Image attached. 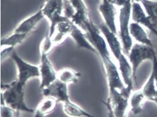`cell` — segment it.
Returning <instances> with one entry per match:
<instances>
[{
    "label": "cell",
    "instance_id": "12",
    "mask_svg": "<svg viewBox=\"0 0 157 117\" xmlns=\"http://www.w3.org/2000/svg\"><path fill=\"white\" fill-rule=\"evenodd\" d=\"M68 37L74 40L79 49H83L97 54L96 49L86 37L85 32L74 23L69 31Z\"/></svg>",
    "mask_w": 157,
    "mask_h": 117
},
{
    "label": "cell",
    "instance_id": "28",
    "mask_svg": "<svg viewBox=\"0 0 157 117\" xmlns=\"http://www.w3.org/2000/svg\"><path fill=\"white\" fill-rule=\"evenodd\" d=\"M108 1H110V2H112V3H113V2H114V1H115V0H108Z\"/></svg>",
    "mask_w": 157,
    "mask_h": 117
},
{
    "label": "cell",
    "instance_id": "22",
    "mask_svg": "<svg viewBox=\"0 0 157 117\" xmlns=\"http://www.w3.org/2000/svg\"><path fill=\"white\" fill-rule=\"evenodd\" d=\"M140 2L151 23L157 29V1L142 0Z\"/></svg>",
    "mask_w": 157,
    "mask_h": 117
},
{
    "label": "cell",
    "instance_id": "11",
    "mask_svg": "<svg viewBox=\"0 0 157 117\" xmlns=\"http://www.w3.org/2000/svg\"><path fill=\"white\" fill-rule=\"evenodd\" d=\"M68 1L75 12L70 20L82 29L85 24L91 18L88 7L83 0H68Z\"/></svg>",
    "mask_w": 157,
    "mask_h": 117
},
{
    "label": "cell",
    "instance_id": "10",
    "mask_svg": "<svg viewBox=\"0 0 157 117\" xmlns=\"http://www.w3.org/2000/svg\"><path fill=\"white\" fill-rule=\"evenodd\" d=\"M131 19L134 22L144 26L157 36V29L151 23L140 2L132 1Z\"/></svg>",
    "mask_w": 157,
    "mask_h": 117
},
{
    "label": "cell",
    "instance_id": "29",
    "mask_svg": "<svg viewBox=\"0 0 157 117\" xmlns=\"http://www.w3.org/2000/svg\"></svg>",
    "mask_w": 157,
    "mask_h": 117
},
{
    "label": "cell",
    "instance_id": "13",
    "mask_svg": "<svg viewBox=\"0 0 157 117\" xmlns=\"http://www.w3.org/2000/svg\"><path fill=\"white\" fill-rule=\"evenodd\" d=\"M118 69L125 86L133 90V74L132 69L129 60L123 53L117 60Z\"/></svg>",
    "mask_w": 157,
    "mask_h": 117
},
{
    "label": "cell",
    "instance_id": "4",
    "mask_svg": "<svg viewBox=\"0 0 157 117\" xmlns=\"http://www.w3.org/2000/svg\"><path fill=\"white\" fill-rule=\"evenodd\" d=\"M130 98L125 96L117 90H109V97L105 102L108 117H127Z\"/></svg>",
    "mask_w": 157,
    "mask_h": 117
},
{
    "label": "cell",
    "instance_id": "5",
    "mask_svg": "<svg viewBox=\"0 0 157 117\" xmlns=\"http://www.w3.org/2000/svg\"><path fill=\"white\" fill-rule=\"evenodd\" d=\"M10 57L17 67V81L22 86L25 87L26 83L30 79L40 77L39 66L27 62L14 50Z\"/></svg>",
    "mask_w": 157,
    "mask_h": 117
},
{
    "label": "cell",
    "instance_id": "27",
    "mask_svg": "<svg viewBox=\"0 0 157 117\" xmlns=\"http://www.w3.org/2000/svg\"><path fill=\"white\" fill-rule=\"evenodd\" d=\"M132 2H140L142 0H131Z\"/></svg>",
    "mask_w": 157,
    "mask_h": 117
},
{
    "label": "cell",
    "instance_id": "16",
    "mask_svg": "<svg viewBox=\"0 0 157 117\" xmlns=\"http://www.w3.org/2000/svg\"><path fill=\"white\" fill-rule=\"evenodd\" d=\"M58 102L52 97H45L37 105L34 112V117H45L53 112Z\"/></svg>",
    "mask_w": 157,
    "mask_h": 117
},
{
    "label": "cell",
    "instance_id": "19",
    "mask_svg": "<svg viewBox=\"0 0 157 117\" xmlns=\"http://www.w3.org/2000/svg\"><path fill=\"white\" fill-rule=\"evenodd\" d=\"M81 76L80 72L71 68H63L57 72V79L69 85L76 83Z\"/></svg>",
    "mask_w": 157,
    "mask_h": 117
},
{
    "label": "cell",
    "instance_id": "6",
    "mask_svg": "<svg viewBox=\"0 0 157 117\" xmlns=\"http://www.w3.org/2000/svg\"><path fill=\"white\" fill-rule=\"evenodd\" d=\"M40 89L41 90L57 79V72L48 57L49 54L43 52H40Z\"/></svg>",
    "mask_w": 157,
    "mask_h": 117
},
{
    "label": "cell",
    "instance_id": "14",
    "mask_svg": "<svg viewBox=\"0 0 157 117\" xmlns=\"http://www.w3.org/2000/svg\"><path fill=\"white\" fill-rule=\"evenodd\" d=\"M44 17V16L40 8L36 13L23 20L16 27L13 32L29 35Z\"/></svg>",
    "mask_w": 157,
    "mask_h": 117
},
{
    "label": "cell",
    "instance_id": "20",
    "mask_svg": "<svg viewBox=\"0 0 157 117\" xmlns=\"http://www.w3.org/2000/svg\"><path fill=\"white\" fill-rule=\"evenodd\" d=\"M29 35L25 34H21L14 32L10 35L2 37L1 39V46L4 47H11L15 48L17 46L21 44L28 37Z\"/></svg>",
    "mask_w": 157,
    "mask_h": 117
},
{
    "label": "cell",
    "instance_id": "25",
    "mask_svg": "<svg viewBox=\"0 0 157 117\" xmlns=\"http://www.w3.org/2000/svg\"><path fill=\"white\" fill-rule=\"evenodd\" d=\"M152 69L155 72V79H156V87H157V94L152 102L155 103L157 105V55L155 56L154 60L152 61Z\"/></svg>",
    "mask_w": 157,
    "mask_h": 117
},
{
    "label": "cell",
    "instance_id": "18",
    "mask_svg": "<svg viewBox=\"0 0 157 117\" xmlns=\"http://www.w3.org/2000/svg\"><path fill=\"white\" fill-rule=\"evenodd\" d=\"M145 99L142 90L132 93L129 99V105L131 108V112L134 115H139L142 112Z\"/></svg>",
    "mask_w": 157,
    "mask_h": 117
},
{
    "label": "cell",
    "instance_id": "9",
    "mask_svg": "<svg viewBox=\"0 0 157 117\" xmlns=\"http://www.w3.org/2000/svg\"><path fill=\"white\" fill-rule=\"evenodd\" d=\"M98 27L105 38L110 52L112 53L113 57L117 60L121 55L124 53L121 42L118 38L117 34L111 31L105 25V23L100 24L98 25Z\"/></svg>",
    "mask_w": 157,
    "mask_h": 117
},
{
    "label": "cell",
    "instance_id": "24",
    "mask_svg": "<svg viewBox=\"0 0 157 117\" xmlns=\"http://www.w3.org/2000/svg\"><path fill=\"white\" fill-rule=\"evenodd\" d=\"M1 52V60L3 62L8 57H10L11 54L14 52V48L11 47H4Z\"/></svg>",
    "mask_w": 157,
    "mask_h": 117
},
{
    "label": "cell",
    "instance_id": "26",
    "mask_svg": "<svg viewBox=\"0 0 157 117\" xmlns=\"http://www.w3.org/2000/svg\"><path fill=\"white\" fill-rule=\"evenodd\" d=\"M130 1V0H115L113 2V4L122 7L124 5H125Z\"/></svg>",
    "mask_w": 157,
    "mask_h": 117
},
{
    "label": "cell",
    "instance_id": "17",
    "mask_svg": "<svg viewBox=\"0 0 157 117\" xmlns=\"http://www.w3.org/2000/svg\"><path fill=\"white\" fill-rule=\"evenodd\" d=\"M63 111L68 117H96L71 100L63 104Z\"/></svg>",
    "mask_w": 157,
    "mask_h": 117
},
{
    "label": "cell",
    "instance_id": "23",
    "mask_svg": "<svg viewBox=\"0 0 157 117\" xmlns=\"http://www.w3.org/2000/svg\"><path fill=\"white\" fill-rule=\"evenodd\" d=\"M16 112L6 105H1V117H14Z\"/></svg>",
    "mask_w": 157,
    "mask_h": 117
},
{
    "label": "cell",
    "instance_id": "1",
    "mask_svg": "<svg viewBox=\"0 0 157 117\" xmlns=\"http://www.w3.org/2000/svg\"><path fill=\"white\" fill-rule=\"evenodd\" d=\"M1 105H6L17 113L34 112V109L30 108L26 104L25 87L19 84L17 79L9 84H1Z\"/></svg>",
    "mask_w": 157,
    "mask_h": 117
},
{
    "label": "cell",
    "instance_id": "3",
    "mask_svg": "<svg viewBox=\"0 0 157 117\" xmlns=\"http://www.w3.org/2000/svg\"><path fill=\"white\" fill-rule=\"evenodd\" d=\"M155 56L156 53L154 47L139 43L133 44L128 57L132 66L134 82H137V72L139 66L144 61L152 62Z\"/></svg>",
    "mask_w": 157,
    "mask_h": 117
},
{
    "label": "cell",
    "instance_id": "2",
    "mask_svg": "<svg viewBox=\"0 0 157 117\" xmlns=\"http://www.w3.org/2000/svg\"><path fill=\"white\" fill-rule=\"evenodd\" d=\"M131 7L132 1L130 0L125 5L121 7L119 14V34L122 50L125 55L129 54L133 46L132 38L130 31Z\"/></svg>",
    "mask_w": 157,
    "mask_h": 117
},
{
    "label": "cell",
    "instance_id": "8",
    "mask_svg": "<svg viewBox=\"0 0 157 117\" xmlns=\"http://www.w3.org/2000/svg\"><path fill=\"white\" fill-rule=\"evenodd\" d=\"M115 5L108 0H101L98 9L104 20L105 25L111 31L117 34L118 31L116 23L117 12Z\"/></svg>",
    "mask_w": 157,
    "mask_h": 117
},
{
    "label": "cell",
    "instance_id": "21",
    "mask_svg": "<svg viewBox=\"0 0 157 117\" xmlns=\"http://www.w3.org/2000/svg\"><path fill=\"white\" fill-rule=\"evenodd\" d=\"M142 90L146 99L152 102L154 101L157 94V87L155 72L153 69H152L151 74Z\"/></svg>",
    "mask_w": 157,
    "mask_h": 117
},
{
    "label": "cell",
    "instance_id": "15",
    "mask_svg": "<svg viewBox=\"0 0 157 117\" xmlns=\"http://www.w3.org/2000/svg\"><path fill=\"white\" fill-rule=\"evenodd\" d=\"M131 37L137 43L154 47L152 41L150 39L142 26L136 22H131L130 25Z\"/></svg>",
    "mask_w": 157,
    "mask_h": 117
},
{
    "label": "cell",
    "instance_id": "7",
    "mask_svg": "<svg viewBox=\"0 0 157 117\" xmlns=\"http://www.w3.org/2000/svg\"><path fill=\"white\" fill-rule=\"evenodd\" d=\"M68 86L56 79L49 86L41 90V93L44 97H52L58 102L64 104L70 100Z\"/></svg>",
    "mask_w": 157,
    "mask_h": 117
}]
</instances>
